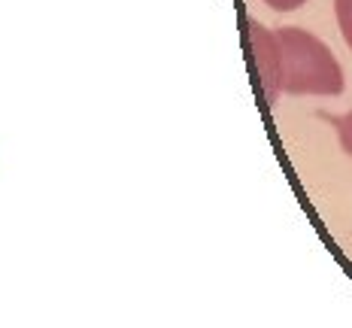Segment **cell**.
Listing matches in <instances>:
<instances>
[{
  "mask_svg": "<svg viewBox=\"0 0 352 328\" xmlns=\"http://www.w3.org/2000/svg\"><path fill=\"white\" fill-rule=\"evenodd\" d=\"M334 12H337V25H340L343 40L352 49V0H334Z\"/></svg>",
  "mask_w": 352,
  "mask_h": 328,
  "instance_id": "obj_3",
  "label": "cell"
},
{
  "mask_svg": "<svg viewBox=\"0 0 352 328\" xmlns=\"http://www.w3.org/2000/svg\"><path fill=\"white\" fill-rule=\"evenodd\" d=\"M249 31H252L255 64H258L261 91L267 104H276L280 91L325 94V98L343 91V70L319 36L300 28L267 31L258 21H249Z\"/></svg>",
  "mask_w": 352,
  "mask_h": 328,
  "instance_id": "obj_1",
  "label": "cell"
},
{
  "mask_svg": "<svg viewBox=\"0 0 352 328\" xmlns=\"http://www.w3.org/2000/svg\"><path fill=\"white\" fill-rule=\"evenodd\" d=\"M267 6H274L276 12H292V10H298V6H304L307 0H264Z\"/></svg>",
  "mask_w": 352,
  "mask_h": 328,
  "instance_id": "obj_4",
  "label": "cell"
},
{
  "mask_svg": "<svg viewBox=\"0 0 352 328\" xmlns=\"http://www.w3.org/2000/svg\"><path fill=\"white\" fill-rule=\"evenodd\" d=\"M325 122H331L337 128V137H340V146L346 155H352V109L346 116H325Z\"/></svg>",
  "mask_w": 352,
  "mask_h": 328,
  "instance_id": "obj_2",
  "label": "cell"
}]
</instances>
